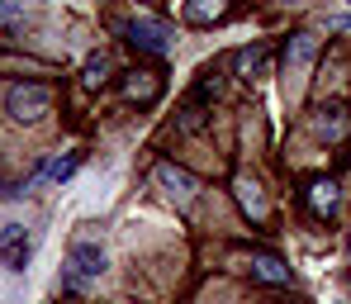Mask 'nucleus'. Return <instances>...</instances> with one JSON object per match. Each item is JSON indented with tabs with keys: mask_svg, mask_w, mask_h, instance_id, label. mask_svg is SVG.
<instances>
[{
	"mask_svg": "<svg viewBox=\"0 0 351 304\" xmlns=\"http://www.w3.org/2000/svg\"><path fill=\"white\" fill-rule=\"evenodd\" d=\"M110 71H114L110 53H90V58H86V67H81V86H86V91H100V86L110 81Z\"/></svg>",
	"mask_w": 351,
	"mask_h": 304,
	"instance_id": "15",
	"label": "nucleus"
},
{
	"mask_svg": "<svg viewBox=\"0 0 351 304\" xmlns=\"http://www.w3.org/2000/svg\"><path fill=\"white\" fill-rule=\"evenodd\" d=\"M228 10H233V0H185V19L195 29H209V24L228 19Z\"/></svg>",
	"mask_w": 351,
	"mask_h": 304,
	"instance_id": "13",
	"label": "nucleus"
},
{
	"mask_svg": "<svg viewBox=\"0 0 351 304\" xmlns=\"http://www.w3.org/2000/svg\"><path fill=\"white\" fill-rule=\"evenodd\" d=\"M5 110H10V119L34 124V119H43V115L53 110V91L38 86V81H29V86H10V91H5Z\"/></svg>",
	"mask_w": 351,
	"mask_h": 304,
	"instance_id": "3",
	"label": "nucleus"
},
{
	"mask_svg": "<svg viewBox=\"0 0 351 304\" xmlns=\"http://www.w3.org/2000/svg\"><path fill=\"white\" fill-rule=\"evenodd\" d=\"M304 204H308L318 219H332V214L342 209V185L332 181V176H318V181H308V190H304Z\"/></svg>",
	"mask_w": 351,
	"mask_h": 304,
	"instance_id": "6",
	"label": "nucleus"
},
{
	"mask_svg": "<svg viewBox=\"0 0 351 304\" xmlns=\"http://www.w3.org/2000/svg\"><path fill=\"white\" fill-rule=\"evenodd\" d=\"M347 128H351V119H347V110H342V105H328V110L318 115V138H328V143H342V138H347Z\"/></svg>",
	"mask_w": 351,
	"mask_h": 304,
	"instance_id": "14",
	"label": "nucleus"
},
{
	"mask_svg": "<svg viewBox=\"0 0 351 304\" xmlns=\"http://www.w3.org/2000/svg\"><path fill=\"white\" fill-rule=\"evenodd\" d=\"M347 5H351V0H347Z\"/></svg>",
	"mask_w": 351,
	"mask_h": 304,
	"instance_id": "17",
	"label": "nucleus"
},
{
	"mask_svg": "<svg viewBox=\"0 0 351 304\" xmlns=\"http://www.w3.org/2000/svg\"><path fill=\"white\" fill-rule=\"evenodd\" d=\"M237 190V204H242V214L252 219V224H266V214H271V204H266V195H261V185L252 181V176H237L233 181Z\"/></svg>",
	"mask_w": 351,
	"mask_h": 304,
	"instance_id": "10",
	"label": "nucleus"
},
{
	"mask_svg": "<svg viewBox=\"0 0 351 304\" xmlns=\"http://www.w3.org/2000/svg\"><path fill=\"white\" fill-rule=\"evenodd\" d=\"M123 95H128L133 105H152V100L162 95V76H157V71H128V76H123Z\"/></svg>",
	"mask_w": 351,
	"mask_h": 304,
	"instance_id": "12",
	"label": "nucleus"
},
{
	"mask_svg": "<svg viewBox=\"0 0 351 304\" xmlns=\"http://www.w3.org/2000/svg\"><path fill=\"white\" fill-rule=\"evenodd\" d=\"M152 176H157V185L167 190V200H176V204H190V200H195V190H199V181H195L185 167H176V162H162Z\"/></svg>",
	"mask_w": 351,
	"mask_h": 304,
	"instance_id": "5",
	"label": "nucleus"
},
{
	"mask_svg": "<svg viewBox=\"0 0 351 304\" xmlns=\"http://www.w3.org/2000/svg\"><path fill=\"white\" fill-rule=\"evenodd\" d=\"M110 271V252L100 238H76L71 252H66V266H62V290H90L100 276Z\"/></svg>",
	"mask_w": 351,
	"mask_h": 304,
	"instance_id": "1",
	"label": "nucleus"
},
{
	"mask_svg": "<svg viewBox=\"0 0 351 304\" xmlns=\"http://www.w3.org/2000/svg\"><path fill=\"white\" fill-rule=\"evenodd\" d=\"M0 261L10 271H24L29 266V233H24V224H5L0 229Z\"/></svg>",
	"mask_w": 351,
	"mask_h": 304,
	"instance_id": "7",
	"label": "nucleus"
},
{
	"mask_svg": "<svg viewBox=\"0 0 351 304\" xmlns=\"http://www.w3.org/2000/svg\"><path fill=\"white\" fill-rule=\"evenodd\" d=\"M247 276L261 281V285H290V266L280 257H271V252H252L247 257Z\"/></svg>",
	"mask_w": 351,
	"mask_h": 304,
	"instance_id": "8",
	"label": "nucleus"
},
{
	"mask_svg": "<svg viewBox=\"0 0 351 304\" xmlns=\"http://www.w3.org/2000/svg\"><path fill=\"white\" fill-rule=\"evenodd\" d=\"M86 162V152H58V157H48L29 181L19 185V190H38V185H58V181H66V176H76V167Z\"/></svg>",
	"mask_w": 351,
	"mask_h": 304,
	"instance_id": "4",
	"label": "nucleus"
},
{
	"mask_svg": "<svg viewBox=\"0 0 351 304\" xmlns=\"http://www.w3.org/2000/svg\"><path fill=\"white\" fill-rule=\"evenodd\" d=\"M313 58H318V38H313V34H294L290 48H285V71L299 81V76L308 71V62H313Z\"/></svg>",
	"mask_w": 351,
	"mask_h": 304,
	"instance_id": "11",
	"label": "nucleus"
},
{
	"mask_svg": "<svg viewBox=\"0 0 351 304\" xmlns=\"http://www.w3.org/2000/svg\"><path fill=\"white\" fill-rule=\"evenodd\" d=\"M123 38L138 48V53H152V58H167L176 48V34L167 19H157V14H133L128 24H123Z\"/></svg>",
	"mask_w": 351,
	"mask_h": 304,
	"instance_id": "2",
	"label": "nucleus"
},
{
	"mask_svg": "<svg viewBox=\"0 0 351 304\" xmlns=\"http://www.w3.org/2000/svg\"><path fill=\"white\" fill-rule=\"evenodd\" d=\"M271 71H276V53H271L266 43L237 53V76H242V81H266Z\"/></svg>",
	"mask_w": 351,
	"mask_h": 304,
	"instance_id": "9",
	"label": "nucleus"
},
{
	"mask_svg": "<svg viewBox=\"0 0 351 304\" xmlns=\"http://www.w3.org/2000/svg\"><path fill=\"white\" fill-rule=\"evenodd\" d=\"M199 124H204V110H199V105H185V115H180V128H185V133H195Z\"/></svg>",
	"mask_w": 351,
	"mask_h": 304,
	"instance_id": "16",
	"label": "nucleus"
}]
</instances>
